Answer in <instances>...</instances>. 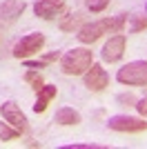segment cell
Returning <instances> with one entry per match:
<instances>
[{
	"mask_svg": "<svg viewBox=\"0 0 147 149\" xmlns=\"http://www.w3.org/2000/svg\"><path fill=\"white\" fill-rule=\"evenodd\" d=\"M125 22H127L125 16H114V18L96 20V22H85V25L78 29V40L83 45H92V42H96L103 33H107V31L120 33L123 27H125Z\"/></svg>",
	"mask_w": 147,
	"mask_h": 149,
	"instance_id": "cell-1",
	"label": "cell"
},
{
	"mask_svg": "<svg viewBox=\"0 0 147 149\" xmlns=\"http://www.w3.org/2000/svg\"><path fill=\"white\" fill-rule=\"evenodd\" d=\"M92 62H94V51L80 47V49L67 51V54L60 58V69L67 76H80L92 67Z\"/></svg>",
	"mask_w": 147,
	"mask_h": 149,
	"instance_id": "cell-2",
	"label": "cell"
},
{
	"mask_svg": "<svg viewBox=\"0 0 147 149\" xmlns=\"http://www.w3.org/2000/svg\"><path fill=\"white\" fill-rule=\"evenodd\" d=\"M116 80L120 85H129V87H145L147 85V62L145 60L127 62L125 67L118 69Z\"/></svg>",
	"mask_w": 147,
	"mask_h": 149,
	"instance_id": "cell-3",
	"label": "cell"
},
{
	"mask_svg": "<svg viewBox=\"0 0 147 149\" xmlns=\"http://www.w3.org/2000/svg\"><path fill=\"white\" fill-rule=\"evenodd\" d=\"M43 45H45L43 33H27V36H22L18 42L13 45L11 54H13V58H29L43 49Z\"/></svg>",
	"mask_w": 147,
	"mask_h": 149,
	"instance_id": "cell-4",
	"label": "cell"
},
{
	"mask_svg": "<svg viewBox=\"0 0 147 149\" xmlns=\"http://www.w3.org/2000/svg\"><path fill=\"white\" fill-rule=\"evenodd\" d=\"M107 127L111 131H120V134H141L147 129V123L134 116H114L107 120Z\"/></svg>",
	"mask_w": 147,
	"mask_h": 149,
	"instance_id": "cell-5",
	"label": "cell"
},
{
	"mask_svg": "<svg viewBox=\"0 0 147 149\" xmlns=\"http://www.w3.org/2000/svg\"><path fill=\"white\" fill-rule=\"evenodd\" d=\"M107 85H109V76L103 69V65L92 62V67L85 71V87L89 91H103Z\"/></svg>",
	"mask_w": 147,
	"mask_h": 149,
	"instance_id": "cell-6",
	"label": "cell"
},
{
	"mask_svg": "<svg viewBox=\"0 0 147 149\" xmlns=\"http://www.w3.org/2000/svg\"><path fill=\"white\" fill-rule=\"evenodd\" d=\"M24 0H5V2H0V25L7 27L16 22V20L22 16L24 11Z\"/></svg>",
	"mask_w": 147,
	"mask_h": 149,
	"instance_id": "cell-7",
	"label": "cell"
},
{
	"mask_svg": "<svg viewBox=\"0 0 147 149\" xmlns=\"http://www.w3.org/2000/svg\"><path fill=\"white\" fill-rule=\"evenodd\" d=\"M65 9H67L65 0H38L36 5H34V13L43 20L56 18V16H60Z\"/></svg>",
	"mask_w": 147,
	"mask_h": 149,
	"instance_id": "cell-8",
	"label": "cell"
},
{
	"mask_svg": "<svg viewBox=\"0 0 147 149\" xmlns=\"http://www.w3.org/2000/svg\"><path fill=\"white\" fill-rule=\"evenodd\" d=\"M125 54V36L123 33H116L111 36L103 47V60L105 62H118Z\"/></svg>",
	"mask_w": 147,
	"mask_h": 149,
	"instance_id": "cell-9",
	"label": "cell"
},
{
	"mask_svg": "<svg viewBox=\"0 0 147 149\" xmlns=\"http://www.w3.org/2000/svg\"><path fill=\"white\" fill-rule=\"evenodd\" d=\"M0 111H2V118H5L9 125H13L16 129H20V131L27 129V118H24V113L20 111V107L16 105L13 100H7V102H2Z\"/></svg>",
	"mask_w": 147,
	"mask_h": 149,
	"instance_id": "cell-10",
	"label": "cell"
},
{
	"mask_svg": "<svg viewBox=\"0 0 147 149\" xmlns=\"http://www.w3.org/2000/svg\"><path fill=\"white\" fill-rule=\"evenodd\" d=\"M36 93H38V98H36V102H34V111H36V113H43L45 109H47V105L56 98L58 89H56V85H43L40 91H36Z\"/></svg>",
	"mask_w": 147,
	"mask_h": 149,
	"instance_id": "cell-11",
	"label": "cell"
},
{
	"mask_svg": "<svg viewBox=\"0 0 147 149\" xmlns=\"http://www.w3.org/2000/svg\"><path fill=\"white\" fill-rule=\"evenodd\" d=\"M54 120L58 125H65V127H71V125H78L80 123V113L71 107H60L58 111H56Z\"/></svg>",
	"mask_w": 147,
	"mask_h": 149,
	"instance_id": "cell-12",
	"label": "cell"
},
{
	"mask_svg": "<svg viewBox=\"0 0 147 149\" xmlns=\"http://www.w3.org/2000/svg\"><path fill=\"white\" fill-rule=\"evenodd\" d=\"M83 25H85V13H83V11H74V13H69L67 18L60 22V29L62 31H76V29H80Z\"/></svg>",
	"mask_w": 147,
	"mask_h": 149,
	"instance_id": "cell-13",
	"label": "cell"
},
{
	"mask_svg": "<svg viewBox=\"0 0 147 149\" xmlns=\"http://www.w3.org/2000/svg\"><path fill=\"white\" fill-rule=\"evenodd\" d=\"M147 29V13H132L129 16V31L138 33V31Z\"/></svg>",
	"mask_w": 147,
	"mask_h": 149,
	"instance_id": "cell-14",
	"label": "cell"
},
{
	"mask_svg": "<svg viewBox=\"0 0 147 149\" xmlns=\"http://www.w3.org/2000/svg\"><path fill=\"white\" fill-rule=\"evenodd\" d=\"M24 82H27V85H31V89H34V91H40V87L45 85L43 76L38 74V71H34V69L24 71Z\"/></svg>",
	"mask_w": 147,
	"mask_h": 149,
	"instance_id": "cell-15",
	"label": "cell"
},
{
	"mask_svg": "<svg viewBox=\"0 0 147 149\" xmlns=\"http://www.w3.org/2000/svg\"><path fill=\"white\" fill-rule=\"evenodd\" d=\"M22 131L20 129H16L13 125H5V123H0V140H16V138L20 136Z\"/></svg>",
	"mask_w": 147,
	"mask_h": 149,
	"instance_id": "cell-16",
	"label": "cell"
},
{
	"mask_svg": "<svg viewBox=\"0 0 147 149\" xmlns=\"http://www.w3.org/2000/svg\"><path fill=\"white\" fill-rule=\"evenodd\" d=\"M83 2H85V7H87L92 13H100L105 7L109 5V0H83Z\"/></svg>",
	"mask_w": 147,
	"mask_h": 149,
	"instance_id": "cell-17",
	"label": "cell"
},
{
	"mask_svg": "<svg viewBox=\"0 0 147 149\" xmlns=\"http://www.w3.org/2000/svg\"><path fill=\"white\" fill-rule=\"evenodd\" d=\"M49 62L45 60V58H40V60H24V67L27 69H45Z\"/></svg>",
	"mask_w": 147,
	"mask_h": 149,
	"instance_id": "cell-18",
	"label": "cell"
},
{
	"mask_svg": "<svg viewBox=\"0 0 147 149\" xmlns=\"http://www.w3.org/2000/svg\"><path fill=\"white\" fill-rule=\"evenodd\" d=\"M118 102H123V105H127V107H134L136 98L132 96V93H120V96H118Z\"/></svg>",
	"mask_w": 147,
	"mask_h": 149,
	"instance_id": "cell-19",
	"label": "cell"
},
{
	"mask_svg": "<svg viewBox=\"0 0 147 149\" xmlns=\"http://www.w3.org/2000/svg\"><path fill=\"white\" fill-rule=\"evenodd\" d=\"M136 111L141 113V116H147V98H143V100H136Z\"/></svg>",
	"mask_w": 147,
	"mask_h": 149,
	"instance_id": "cell-20",
	"label": "cell"
},
{
	"mask_svg": "<svg viewBox=\"0 0 147 149\" xmlns=\"http://www.w3.org/2000/svg\"><path fill=\"white\" fill-rule=\"evenodd\" d=\"M62 149H100V145H65Z\"/></svg>",
	"mask_w": 147,
	"mask_h": 149,
	"instance_id": "cell-21",
	"label": "cell"
},
{
	"mask_svg": "<svg viewBox=\"0 0 147 149\" xmlns=\"http://www.w3.org/2000/svg\"><path fill=\"white\" fill-rule=\"evenodd\" d=\"M43 58H45V60L49 62V65H51V62H56L58 58H60V51H51V54H45Z\"/></svg>",
	"mask_w": 147,
	"mask_h": 149,
	"instance_id": "cell-22",
	"label": "cell"
},
{
	"mask_svg": "<svg viewBox=\"0 0 147 149\" xmlns=\"http://www.w3.org/2000/svg\"><path fill=\"white\" fill-rule=\"evenodd\" d=\"M145 9H147V5H145Z\"/></svg>",
	"mask_w": 147,
	"mask_h": 149,
	"instance_id": "cell-23",
	"label": "cell"
}]
</instances>
